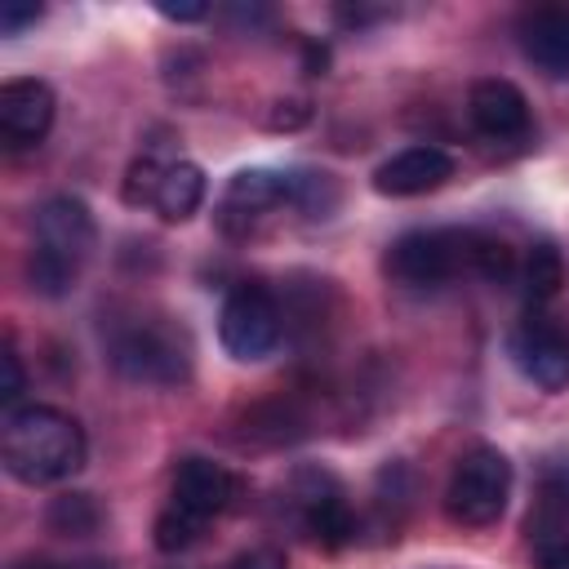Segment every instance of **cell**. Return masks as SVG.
Returning <instances> with one entry per match:
<instances>
[{"instance_id": "cell-1", "label": "cell", "mask_w": 569, "mask_h": 569, "mask_svg": "<svg viewBox=\"0 0 569 569\" xmlns=\"http://www.w3.org/2000/svg\"><path fill=\"white\" fill-rule=\"evenodd\" d=\"M89 440L84 427L53 409V405H22L4 413V436H0V458L4 471L22 485H58L84 467Z\"/></svg>"}, {"instance_id": "cell-2", "label": "cell", "mask_w": 569, "mask_h": 569, "mask_svg": "<svg viewBox=\"0 0 569 569\" xmlns=\"http://www.w3.org/2000/svg\"><path fill=\"white\" fill-rule=\"evenodd\" d=\"M107 356L124 378L147 382V387H178L191 378V338L182 325L164 316L124 320L107 338Z\"/></svg>"}, {"instance_id": "cell-3", "label": "cell", "mask_w": 569, "mask_h": 569, "mask_svg": "<svg viewBox=\"0 0 569 569\" xmlns=\"http://www.w3.org/2000/svg\"><path fill=\"white\" fill-rule=\"evenodd\" d=\"M476 258V231L462 227H418L391 240L387 249V271L391 280L409 289H436L462 271H471Z\"/></svg>"}, {"instance_id": "cell-4", "label": "cell", "mask_w": 569, "mask_h": 569, "mask_svg": "<svg viewBox=\"0 0 569 569\" xmlns=\"http://www.w3.org/2000/svg\"><path fill=\"white\" fill-rule=\"evenodd\" d=\"M511 498V462L498 445H471L449 476L445 489V511L453 525L467 529H485L507 511Z\"/></svg>"}, {"instance_id": "cell-5", "label": "cell", "mask_w": 569, "mask_h": 569, "mask_svg": "<svg viewBox=\"0 0 569 569\" xmlns=\"http://www.w3.org/2000/svg\"><path fill=\"white\" fill-rule=\"evenodd\" d=\"M284 333V311L276 302V293L258 280H244L227 293L222 311H218V342L231 360H267L280 347Z\"/></svg>"}, {"instance_id": "cell-6", "label": "cell", "mask_w": 569, "mask_h": 569, "mask_svg": "<svg viewBox=\"0 0 569 569\" xmlns=\"http://www.w3.org/2000/svg\"><path fill=\"white\" fill-rule=\"evenodd\" d=\"M511 360L533 387L565 391L569 387V325L533 307L511 333Z\"/></svg>"}, {"instance_id": "cell-7", "label": "cell", "mask_w": 569, "mask_h": 569, "mask_svg": "<svg viewBox=\"0 0 569 569\" xmlns=\"http://www.w3.org/2000/svg\"><path fill=\"white\" fill-rule=\"evenodd\" d=\"M307 533L325 547H347L356 538V511L342 493V485L325 471V467H302L293 476V489H289Z\"/></svg>"}, {"instance_id": "cell-8", "label": "cell", "mask_w": 569, "mask_h": 569, "mask_svg": "<svg viewBox=\"0 0 569 569\" xmlns=\"http://www.w3.org/2000/svg\"><path fill=\"white\" fill-rule=\"evenodd\" d=\"M36 249L62 258L67 267H84L93 244H98V222L89 213V204L80 196H49L40 209H36Z\"/></svg>"}, {"instance_id": "cell-9", "label": "cell", "mask_w": 569, "mask_h": 569, "mask_svg": "<svg viewBox=\"0 0 569 569\" xmlns=\"http://www.w3.org/2000/svg\"><path fill=\"white\" fill-rule=\"evenodd\" d=\"M53 111H58V98L44 80H36V76L4 80L0 84V138H4V147L22 151V147L44 142Z\"/></svg>"}, {"instance_id": "cell-10", "label": "cell", "mask_w": 569, "mask_h": 569, "mask_svg": "<svg viewBox=\"0 0 569 569\" xmlns=\"http://www.w3.org/2000/svg\"><path fill=\"white\" fill-rule=\"evenodd\" d=\"M453 178V156L445 147H431V142H418V147H405L396 151L391 160H382L373 169V191L378 196H422V191H436Z\"/></svg>"}, {"instance_id": "cell-11", "label": "cell", "mask_w": 569, "mask_h": 569, "mask_svg": "<svg viewBox=\"0 0 569 569\" xmlns=\"http://www.w3.org/2000/svg\"><path fill=\"white\" fill-rule=\"evenodd\" d=\"M467 116L493 142H511V138L529 133V98L511 80H502V76H485V80L471 84Z\"/></svg>"}, {"instance_id": "cell-12", "label": "cell", "mask_w": 569, "mask_h": 569, "mask_svg": "<svg viewBox=\"0 0 569 569\" xmlns=\"http://www.w3.org/2000/svg\"><path fill=\"white\" fill-rule=\"evenodd\" d=\"M276 204H284V173L276 169H240L222 200H218V227L222 231H249L258 218H267Z\"/></svg>"}, {"instance_id": "cell-13", "label": "cell", "mask_w": 569, "mask_h": 569, "mask_svg": "<svg viewBox=\"0 0 569 569\" xmlns=\"http://www.w3.org/2000/svg\"><path fill=\"white\" fill-rule=\"evenodd\" d=\"M520 49L547 76H569V4H533L516 22Z\"/></svg>"}, {"instance_id": "cell-14", "label": "cell", "mask_w": 569, "mask_h": 569, "mask_svg": "<svg viewBox=\"0 0 569 569\" xmlns=\"http://www.w3.org/2000/svg\"><path fill=\"white\" fill-rule=\"evenodd\" d=\"M231 493H236L231 471H227L222 462H213V458L191 453V458H182L178 471H173V498H169V502L182 507V511H191V516H200V520H209V516L227 511Z\"/></svg>"}, {"instance_id": "cell-15", "label": "cell", "mask_w": 569, "mask_h": 569, "mask_svg": "<svg viewBox=\"0 0 569 569\" xmlns=\"http://www.w3.org/2000/svg\"><path fill=\"white\" fill-rule=\"evenodd\" d=\"M204 169L196 160H169L164 178H160V191H156V213L164 222H187L200 204H204Z\"/></svg>"}, {"instance_id": "cell-16", "label": "cell", "mask_w": 569, "mask_h": 569, "mask_svg": "<svg viewBox=\"0 0 569 569\" xmlns=\"http://www.w3.org/2000/svg\"><path fill=\"white\" fill-rule=\"evenodd\" d=\"M342 200V187L325 169H284V204L302 209L307 218H329Z\"/></svg>"}, {"instance_id": "cell-17", "label": "cell", "mask_w": 569, "mask_h": 569, "mask_svg": "<svg viewBox=\"0 0 569 569\" xmlns=\"http://www.w3.org/2000/svg\"><path fill=\"white\" fill-rule=\"evenodd\" d=\"M560 284H565V258H560V249L551 240L529 244V253L520 262V289H525V298L533 307H542V302H551L560 293Z\"/></svg>"}, {"instance_id": "cell-18", "label": "cell", "mask_w": 569, "mask_h": 569, "mask_svg": "<svg viewBox=\"0 0 569 569\" xmlns=\"http://www.w3.org/2000/svg\"><path fill=\"white\" fill-rule=\"evenodd\" d=\"M44 525L62 538H89L102 525V507L93 502V493H58L44 511Z\"/></svg>"}, {"instance_id": "cell-19", "label": "cell", "mask_w": 569, "mask_h": 569, "mask_svg": "<svg viewBox=\"0 0 569 569\" xmlns=\"http://www.w3.org/2000/svg\"><path fill=\"white\" fill-rule=\"evenodd\" d=\"M244 431L258 436V440H267V445H284V440H298L307 431V418L298 413L293 400H267V405L249 409Z\"/></svg>"}, {"instance_id": "cell-20", "label": "cell", "mask_w": 569, "mask_h": 569, "mask_svg": "<svg viewBox=\"0 0 569 569\" xmlns=\"http://www.w3.org/2000/svg\"><path fill=\"white\" fill-rule=\"evenodd\" d=\"M471 271L489 284H507L511 276H520L516 267V253L502 236H489V231H476V258H471Z\"/></svg>"}, {"instance_id": "cell-21", "label": "cell", "mask_w": 569, "mask_h": 569, "mask_svg": "<svg viewBox=\"0 0 569 569\" xmlns=\"http://www.w3.org/2000/svg\"><path fill=\"white\" fill-rule=\"evenodd\" d=\"M565 525H569V485H547L538 507L529 511V533L547 542V538H565Z\"/></svg>"}, {"instance_id": "cell-22", "label": "cell", "mask_w": 569, "mask_h": 569, "mask_svg": "<svg viewBox=\"0 0 569 569\" xmlns=\"http://www.w3.org/2000/svg\"><path fill=\"white\" fill-rule=\"evenodd\" d=\"M76 276H80L76 267H67L62 258H53L44 249H31V258H27V280L44 298H62L67 289H76Z\"/></svg>"}, {"instance_id": "cell-23", "label": "cell", "mask_w": 569, "mask_h": 569, "mask_svg": "<svg viewBox=\"0 0 569 569\" xmlns=\"http://www.w3.org/2000/svg\"><path fill=\"white\" fill-rule=\"evenodd\" d=\"M200 529H204L200 516H191V511H182V507L169 502V507L156 516V529H151V533H156V547L173 556V551H187V547L200 538Z\"/></svg>"}, {"instance_id": "cell-24", "label": "cell", "mask_w": 569, "mask_h": 569, "mask_svg": "<svg viewBox=\"0 0 569 569\" xmlns=\"http://www.w3.org/2000/svg\"><path fill=\"white\" fill-rule=\"evenodd\" d=\"M169 164H160L156 156H138L124 173V200L129 204H156V191H160V178H164Z\"/></svg>"}, {"instance_id": "cell-25", "label": "cell", "mask_w": 569, "mask_h": 569, "mask_svg": "<svg viewBox=\"0 0 569 569\" xmlns=\"http://www.w3.org/2000/svg\"><path fill=\"white\" fill-rule=\"evenodd\" d=\"M40 13H44V4H36V0H4L0 4V31L4 36H18L22 27L40 22Z\"/></svg>"}, {"instance_id": "cell-26", "label": "cell", "mask_w": 569, "mask_h": 569, "mask_svg": "<svg viewBox=\"0 0 569 569\" xmlns=\"http://www.w3.org/2000/svg\"><path fill=\"white\" fill-rule=\"evenodd\" d=\"M27 391V373H22V360H18V351L13 347H4V356H0V400L13 409V400Z\"/></svg>"}, {"instance_id": "cell-27", "label": "cell", "mask_w": 569, "mask_h": 569, "mask_svg": "<svg viewBox=\"0 0 569 569\" xmlns=\"http://www.w3.org/2000/svg\"><path fill=\"white\" fill-rule=\"evenodd\" d=\"M307 120H311V107H307L302 98H280L267 124H271V129H302Z\"/></svg>"}, {"instance_id": "cell-28", "label": "cell", "mask_w": 569, "mask_h": 569, "mask_svg": "<svg viewBox=\"0 0 569 569\" xmlns=\"http://www.w3.org/2000/svg\"><path fill=\"white\" fill-rule=\"evenodd\" d=\"M533 569H569V538H547L533 547Z\"/></svg>"}, {"instance_id": "cell-29", "label": "cell", "mask_w": 569, "mask_h": 569, "mask_svg": "<svg viewBox=\"0 0 569 569\" xmlns=\"http://www.w3.org/2000/svg\"><path fill=\"white\" fill-rule=\"evenodd\" d=\"M156 13L169 18V22H200V18H209V4H169V0H160Z\"/></svg>"}, {"instance_id": "cell-30", "label": "cell", "mask_w": 569, "mask_h": 569, "mask_svg": "<svg viewBox=\"0 0 569 569\" xmlns=\"http://www.w3.org/2000/svg\"><path fill=\"white\" fill-rule=\"evenodd\" d=\"M236 569H284V556H280V551H271V547H258V551L240 556V560H236Z\"/></svg>"}, {"instance_id": "cell-31", "label": "cell", "mask_w": 569, "mask_h": 569, "mask_svg": "<svg viewBox=\"0 0 569 569\" xmlns=\"http://www.w3.org/2000/svg\"><path fill=\"white\" fill-rule=\"evenodd\" d=\"M387 9H365V4H356V9H338V22H347V27H365V22H378Z\"/></svg>"}, {"instance_id": "cell-32", "label": "cell", "mask_w": 569, "mask_h": 569, "mask_svg": "<svg viewBox=\"0 0 569 569\" xmlns=\"http://www.w3.org/2000/svg\"><path fill=\"white\" fill-rule=\"evenodd\" d=\"M13 569H62V565H53V560H18Z\"/></svg>"}, {"instance_id": "cell-33", "label": "cell", "mask_w": 569, "mask_h": 569, "mask_svg": "<svg viewBox=\"0 0 569 569\" xmlns=\"http://www.w3.org/2000/svg\"><path fill=\"white\" fill-rule=\"evenodd\" d=\"M62 569H111L107 560H84V565H62Z\"/></svg>"}]
</instances>
